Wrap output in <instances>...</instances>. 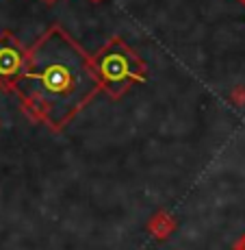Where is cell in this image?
I'll return each instance as SVG.
<instances>
[{
  "label": "cell",
  "instance_id": "obj_5",
  "mask_svg": "<svg viewBox=\"0 0 245 250\" xmlns=\"http://www.w3.org/2000/svg\"><path fill=\"white\" fill-rule=\"evenodd\" d=\"M91 2H102V0H91Z\"/></svg>",
  "mask_w": 245,
  "mask_h": 250
},
{
  "label": "cell",
  "instance_id": "obj_6",
  "mask_svg": "<svg viewBox=\"0 0 245 250\" xmlns=\"http://www.w3.org/2000/svg\"><path fill=\"white\" fill-rule=\"evenodd\" d=\"M241 2H243V4H245V0H241Z\"/></svg>",
  "mask_w": 245,
  "mask_h": 250
},
{
  "label": "cell",
  "instance_id": "obj_1",
  "mask_svg": "<svg viewBox=\"0 0 245 250\" xmlns=\"http://www.w3.org/2000/svg\"><path fill=\"white\" fill-rule=\"evenodd\" d=\"M100 91L102 83L91 57L61 24H55L26 50L13 94L28 115L52 131H63Z\"/></svg>",
  "mask_w": 245,
  "mask_h": 250
},
{
  "label": "cell",
  "instance_id": "obj_4",
  "mask_svg": "<svg viewBox=\"0 0 245 250\" xmlns=\"http://www.w3.org/2000/svg\"><path fill=\"white\" fill-rule=\"evenodd\" d=\"M41 2H46V4H55L57 0H41Z\"/></svg>",
  "mask_w": 245,
  "mask_h": 250
},
{
  "label": "cell",
  "instance_id": "obj_2",
  "mask_svg": "<svg viewBox=\"0 0 245 250\" xmlns=\"http://www.w3.org/2000/svg\"><path fill=\"white\" fill-rule=\"evenodd\" d=\"M91 61L102 83V91L113 100L122 98L132 85L146 83L148 79V63L122 37H111L91 57Z\"/></svg>",
  "mask_w": 245,
  "mask_h": 250
},
{
  "label": "cell",
  "instance_id": "obj_3",
  "mask_svg": "<svg viewBox=\"0 0 245 250\" xmlns=\"http://www.w3.org/2000/svg\"><path fill=\"white\" fill-rule=\"evenodd\" d=\"M24 61H26V48L16 40L11 31L0 33V89H16L18 79L22 76Z\"/></svg>",
  "mask_w": 245,
  "mask_h": 250
}]
</instances>
